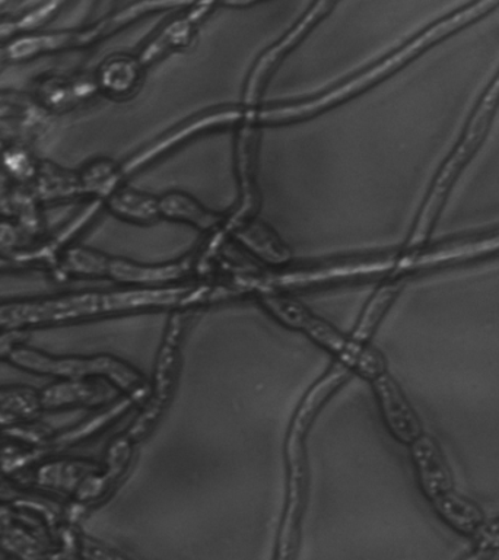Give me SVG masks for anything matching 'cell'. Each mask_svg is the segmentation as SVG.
Segmentation results:
<instances>
[{
  "label": "cell",
  "instance_id": "cell-10",
  "mask_svg": "<svg viewBox=\"0 0 499 560\" xmlns=\"http://www.w3.org/2000/svg\"><path fill=\"white\" fill-rule=\"evenodd\" d=\"M178 7V3H136L105 18L94 26L86 30L70 31L63 34L39 35V37H26L12 46L13 57H28L43 51L61 50V48L83 47L116 33L123 26L138 20L144 13H151L162 8Z\"/></svg>",
  "mask_w": 499,
  "mask_h": 560
},
{
  "label": "cell",
  "instance_id": "cell-16",
  "mask_svg": "<svg viewBox=\"0 0 499 560\" xmlns=\"http://www.w3.org/2000/svg\"><path fill=\"white\" fill-rule=\"evenodd\" d=\"M160 205V217L188 223L204 232H221L225 226L227 219L222 214L210 212L204 206L197 203L192 196L186 192L170 191L158 199Z\"/></svg>",
  "mask_w": 499,
  "mask_h": 560
},
{
  "label": "cell",
  "instance_id": "cell-14",
  "mask_svg": "<svg viewBox=\"0 0 499 560\" xmlns=\"http://www.w3.org/2000/svg\"><path fill=\"white\" fill-rule=\"evenodd\" d=\"M212 3L196 4L192 8L190 12L184 13V15L175 18L171 21L147 47L140 52L136 59L142 69H147L153 61L160 59V57L166 55L175 48L186 46L188 39L192 38L193 33L199 25V22L208 15Z\"/></svg>",
  "mask_w": 499,
  "mask_h": 560
},
{
  "label": "cell",
  "instance_id": "cell-18",
  "mask_svg": "<svg viewBox=\"0 0 499 560\" xmlns=\"http://www.w3.org/2000/svg\"><path fill=\"white\" fill-rule=\"evenodd\" d=\"M108 209L118 218L130 222L149 223L160 218L156 197L131 188H117L107 197Z\"/></svg>",
  "mask_w": 499,
  "mask_h": 560
},
{
  "label": "cell",
  "instance_id": "cell-15",
  "mask_svg": "<svg viewBox=\"0 0 499 560\" xmlns=\"http://www.w3.org/2000/svg\"><path fill=\"white\" fill-rule=\"evenodd\" d=\"M228 234L234 235L244 248H247L254 257L265 261L266 265L283 269L292 260L291 252L275 234V231L266 223L254 221L253 218L239 223Z\"/></svg>",
  "mask_w": 499,
  "mask_h": 560
},
{
  "label": "cell",
  "instance_id": "cell-8",
  "mask_svg": "<svg viewBox=\"0 0 499 560\" xmlns=\"http://www.w3.org/2000/svg\"><path fill=\"white\" fill-rule=\"evenodd\" d=\"M66 267L74 273L105 276L121 283L138 284V287H162L165 283L177 282L187 278L197 267V256H188L182 261L161 266H143L138 262L103 256L85 248H73L66 253Z\"/></svg>",
  "mask_w": 499,
  "mask_h": 560
},
{
  "label": "cell",
  "instance_id": "cell-17",
  "mask_svg": "<svg viewBox=\"0 0 499 560\" xmlns=\"http://www.w3.org/2000/svg\"><path fill=\"white\" fill-rule=\"evenodd\" d=\"M143 69L136 57H112L101 68L98 85L108 95L123 96L135 92L142 79Z\"/></svg>",
  "mask_w": 499,
  "mask_h": 560
},
{
  "label": "cell",
  "instance_id": "cell-1",
  "mask_svg": "<svg viewBox=\"0 0 499 560\" xmlns=\"http://www.w3.org/2000/svg\"><path fill=\"white\" fill-rule=\"evenodd\" d=\"M350 371L344 363L336 362L306 392L304 398L297 407L289 424L287 441H285V462H287V498L282 523H280L278 545H276L275 560H293L300 536L302 512L305 505V435L306 429L317 415L320 407L326 402L328 396L335 393L340 384L349 378Z\"/></svg>",
  "mask_w": 499,
  "mask_h": 560
},
{
  "label": "cell",
  "instance_id": "cell-19",
  "mask_svg": "<svg viewBox=\"0 0 499 560\" xmlns=\"http://www.w3.org/2000/svg\"><path fill=\"white\" fill-rule=\"evenodd\" d=\"M397 291L398 283L396 282L381 284V287L376 289L374 296L368 302L350 337H353L359 343L367 345L368 339H370L372 331L375 330L376 324H379L381 317H383V314L387 311L390 304H392L393 298L396 296Z\"/></svg>",
  "mask_w": 499,
  "mask_h": 560
},
{
  "label": "cell",
  "instance_id": "cell-5",
  "mask_svg": "<svg viewBox=\"0 0 499 560\" xmlns=\"http://www.w3.org/2000/svg\"><path fill=\"white\" fill-rule=\"evenodd\" d=\"M394 257L387 258H358V260H345L324 262L302 269H280L269 273L236 276L235 287L244 293H280L314 287H326L353 280L379 278V276H392Z\"/></svg>",
  "mask_w": 499,
  "mask_h": 560
},
{
  "label": "cell",
  "instance_id": "cell-21",
  "mask_svg": "<svg viewBox=\"0 0 499 560\" xmlns=\"http://www.w3.org/2000/svg\"><path fill=\"white\" fill-rule=\"evenodd\" d=\"M83 553H85L88 559L91 560H129L123 558V556L118 553H114L113 550L105 549V547L96 545L94 541H85L83 545Z\"/></svg>",
  "mask_w": 499,
  "mask_h": 560
},
{
  "label": "cell",
  "instance_id": "cell-3",
  "mask_svg": "<svg viewBox=\"0 0 499 560\" xmlns=\"http://www.w3.org/2000/svg\"><path fill=\"white\" fill-rule=\"evenodd\" d=\"M258 302L285 326L305 332L315 343L330 350L336 354L337 362L344 363L350 371H358L370 380L376 372L384 370V362L379 353L367 345L359 343L353 337L340 335L335 327L292 298L282 293H262Z\"/></svg>",
  "mask_w": 499,
  "mask_h": 560
},
{
  "label": "cell",
  "instance_id": "cell-11",
  "mask_svg": "<svg viewBox=\"0 0 499 560\" xmlns=\"http://www.w3.org/2000/svg\"><path fill=\"white\" fill-rule=\"evenodd\" d=\"M241 127L236 133L235 162L240 183V203L227 219L222 234L225 235L239 223L253 218L257 206L256 184H254V158H256V109H244Z\"/></svg>",
  "mask_w": 499,
  "mask_h": 560
},
{
  "label": "cell",
  "instance_id": "cell-20",
  "mask_svg": "<svg viewBox=\"0 0 499 560\" xmlns=\"http://www.w3.org/2000/svg\"><path fill=\"white\" fill-rule=\"evenodd\" d=\"M499 558V518L481 525L476 534V546L464 560H497Z\"/></svg>",
  "mask_w": 499,
  "mask_h": 560
},
{
  "label": "cell",
  "instance_id": "cell-6",
  "mask_svg": "<svg viewBox=\"0 0 499 560\" xmlns=\"http://www.w3.org/2000/svg\"><path fill=\"white\" fill-rule=\"evenodd\" d=\"M499 100V74L495 78L492 85L486 91L484 98H481L479 107L473 113L471 121L464 131L462 140H460L457 148L451 153L444 166H442L440 174L433 183L432 190L429 192L427 201H425L418 221H416L415 230L411 232L409 240V248L418 247L422 244L429 234L436 221L438 210H440L442 201H444L446 192L450 190L451 183L457 177L463 165L466 164L468 158L473 155L477 144L484 138L486 129H488L490 117L497 107Z\"/></svg>",
  "mask_w": 499,
  "mask_h": 560
},
{
  "label": "cell",
  "instance_id": "cell-9",
  "mask_svg": "<svg viewBox=\"0 0 499 560\" xmlns=\"http://www.w3.org/2000/svg\"><path fill=\"white\" fill-rule=\"evenodd\" d=\"M9 357L13 362L20 363L28 370L47 372V374L70 376L98 374L108 376L118 387L125 389L139 402L147 401L151 396V385L147 383V380L134 368L126 365L125 362L117 361V359L105 357L56 361V359L43 357V354L26 349H13Z\"/></svg>",
  "mask_w": 499,
  "mask_h": 560
},
{
  "label": "cell",
  "instance_id": "cell-2",
  "mask_svg": "<svg viewBox=\"0 0 499 560\" xmlns=\"http://www.w3.org/2000/svg\"><path fill=\"white\" fill-rule=\"evenodd\" d=\"M490 3L472 4L467 11L460 12L457 15H451L446 20L438 22L432 28L423 31L418 37L411 39L406 46L398 48L393 55L385 57L370 69L363 70L357 77L350 78L349 81L341 83L339 86L326 92V94L314 96V98L301 101L297 104L276 105V107L260 109L256 112L257 122H289L302 120V118L313 116V114L323 112L332 105L340 103L350 98L352 95L365 90V88L374 85L380 79L387 77L394 70L401 68L406 61L414 59L419 51L427 48L429 44L437 42L451 31L459 28L466 22L475 20L476 16L481 15L486 8H490Z\"/></svg>",
  "mask_w": 499,
  "mask_h": 560
},
{
  "label": "cell",
  "instance_id": "cell-4",
  "mask_svg": "<svg viewBox=\"0 0 499 560\" xmlns=\"http://www.w3.org/2000/svg\"><path fill=\"white\" fill-rule=\"evenodd\" d=\"M420 488L437 514L455 532L476 536L484 525L479 508L455 492L453 476L437 442L423 435L410 445Z\"/></svg>",
  "mask_w": 499,
  "mask_h": 560
},
{
  "label": "cell",
  "instance_id": "cell-13",
  "mask_svg": "<svg viewBox=\"0 0 499 560\" xmlns=\"http://www.w3.org/2000/svg\"><path fill=\"white\" fill-rule=\"evenodd\" d=\"M370 381L388 431L403 444H414L423 435L422 427L418 416L403 396L402 389L385 370L376 372Z\"/></svg>",
  "mask_w": 499,
  "mask_h": 560
},
{
  "label": "cell",
  "instance_id": "cell-12",
  "mask_svg": "<svg viewBox=\"0 0 499 560\" xmlns=\"http://www.w3.org/2000/svg\"><path fill=\"white\" fill-rule=\"evenodd\" d=\"M332 7V3L324 2L313 4L310 12L302 16V20L298 22L283 38H280L275 46H271L269 50H266L258 57L256 65H254L252 72L248 74L247 85H245L244 109H253L256 107L258 96H260L263 88H265V83L270 77L271 70H274L275 66L282 60V57L291 51L292 48L305 37V34L326 15L328 9Z\"/></svg>",
  "mask_w": 499,
  "mask_h": 560
},
{
  "label": "cell",
  "instance_id": "cell-7",
  "mask_svg": "<svg viewBox=\"0 0 499 560\" xmlns=\"http://www.w3.org/2000/svg\"><path fill=\"white\" fill-rule=\"evenodd\" d=\"M123 313L120 291L82 293L35 302L0 306V327L68 322Z\"/></svg>",
  "mask_w": 499,
  "mask_h": 560
}]
</instances>
